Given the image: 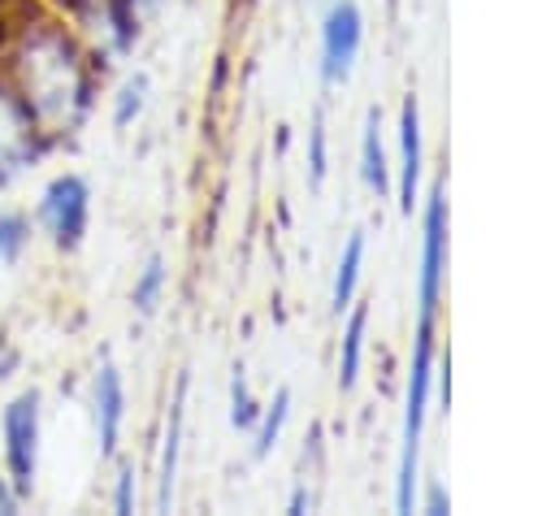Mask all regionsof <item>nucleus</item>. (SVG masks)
Here are the masks:
<instances>
[{
  "label": "nucleus",
  "mask_w": 555,
  "mask_h": 516,
  "mask_svg": "<svg viewBox=\"0 0 555 516\" xmlns=\"http://www.w3.org/2000/svg\"><path fill=\"white\" fill-rule=\"evenodd\" d=\"M0 74L22 95V104L30 108L43 134H69L91 108L95 56L69 26L52 17L17 26L13 43L4 48Z\"/></svg>",
  "instance_id": "1"
},
{
  "label": "nucleus",
  "mask_w": 555,
  "mask_h": 516,
  "mask_svg": "<svg viewBox=\"0 0 555 516\" xmlns=\"http://www.w3.org/2000/svg\"><path fill=\"white\" fill-rule=\"evenodd\" d=\"M434 321L416 325V347H412V369H408V395H403V438H399V477H395V512L416 507V455H421V434H425V412H429V390H434Z\"/></svg>",
  "instance_id": "2"
},
{
  "label": "nucleus",
  "mask_w": 555,
  "mask_h": 516,
  "mask_svg": "<svg viewBox=\"0 0 555 516\" xmlns=\"http://www.w3.org/2000/svg\"><path fill=\"white\" fill-rule=\"evenodd\" d=\"M0 429H4V477L26 499L35 490V473H39V390L13 395L4 403Z\"/></svg>",
  "instance_id": "3"
},
{
  "label": "nucleus",
  "mask_w": 555,
  "mask_h": 516,
  "mask_svg": "<svg viewBox=\"0 0 555 516\" xmlns=\"http://www.w3.org/2000/svg\"><path fill=\"white\" fill-rule=\"evenodd\" d=\"M442 278H447V186L434 182L421 212V278H416L421 321H438Z\"/></svg>",
  "instance_id": "4"
},
{
  "label": "nucleus",
  "mask_w": 555,
  "mask_h": 516,
  "mask_svg": "<svg viewBox=\"0 0 555 516\" xmlns=\"http://www.w3.org/2000/svg\"><path fill=\"white\" fill-rule=\"evenodd\" d=\"M39 225L52 234V243L61 251H74L87 234L91 221V186L78 173H56L43 191H39Z\"/></svg>",
  "instance_id": "5"
},
{
  "label": "nucleus",
  "mask_w": 555,
  "mask_h": 516,
  "mask_svg": "<svg viewBox=\"0 0 555 516\" xmlns=\"http://www.w3.org/2000/svg\"><path fill=\"white\" fill-rule=\"evenodd\" d=\"M364 43V13L356 0H334L321 17V78L325 87L343 82Z\"/></svg>",
  "instance_id": "6"
},
{
  "label": "nucleus",
  "mask_w": 555,
  "mask_h": 516,
  "mask_svg": "<svg viewBox=\"0 0 555 516\" xmlns=\"http://www.w3.org/2000/svg\"><path fill=\"white\" fill-rule=\"evenodd\" d=\"M39 147H43V130L35 126L30 108L22 104V95L0 74V182L22 173L39 156Z\"/></svg>",
  "instance_id": "7"
},
{
  "label": "nucleus",
  "mask_w": 555,
  "mask_h": 516,
  "mask_svg": "<svg viewBox=\"0 0 555 516\" xmlns=\"http://www.w3.org/2000/svg\"><path fill=\"white\" fill-rule=\"evenodd\" d=\"M91 416H95V447L108 460L117 451L121 438V421H126V386L117 364H100L95 382H91Z\"/></svg>",
  "instance_id": "8"
},
{
  "label": "nucleus",
  "mask_w": 555,
  "mask_h": 516,
  "mask_svg": "<svg viewBox=\"0 0 555 516\" xmlns=\"http://www.w3.org/2000/svg\"><path fill=\"white\" fill-rule=\"evenodd\" d=\"M421 160H425V147H421V108H416V95H408L403 108H399V208L403 212H412V204H416Z\"/></svg>",
  "instance_id": "9"
},
{
  "label": "nucleus",
  "mask_w": 555,
  "mask_h": 516,
  "mask_svg": "<svg viewBox=\"0 0 555 516\" xmlns=\"http://www.w3.org/2000/svg\"><path fill=\"white\" fill-rule=\"evenodd\" d=\"M364 334H369V304H351L347 325H343V347H338V386H343V390H351V386L360 382Z\"/></svg>",
  "instance_id": "10"
},
{
  "label": "nucleus",
  "mask_w": 555,
  "mask_h": 516,
  "mask_svg": "<svg viewBox=\"0 0 555 516\" xmlns=\"http://www.w3.org/2000/svg\"><path fill=\"white\" fill-rule=\"evenodd\" d=\"M182 390H186V382L178 386V399H173V412H169V434H165V451H160V477H156V512H169V507H173L178 451H182Z\"/></svg>",
  "instance_id": "11"
},
{
  "label": "nucleus",
  "mask_w": 555,
  "mask_h": 516,
  "mask_svg": "<svg viewBox=\"0 0 555 516\" xmlns=\"http://www.w3.org/2000/svg\"><path fill=\"white\" fill-rule=\"evenodd\" d=\"M360 178H364V186H373L377 195L390 186V165H386V147H382V117H377V108H369V117H364V134H360Z\"/></svg>",
  "instance_id": "12"
},
{
  "label": "nucleus",
  "mask_w": 555,
  "mask_h": 516,
  "mask_svg": "<svg viewBox=\"0 0 555 516\" xmlns=\"http://www.w3.org/2000/svg\"><path fill=\"white\" fill-rule=\"evenodd\" d=\"M360 269H364V230H351L343 256H338V269H334V291H330V308L343 317L356 299V282H360Z\"/></svg>",
  "instance_id": "13"
},
{
  "label": "nucleus",
  "mask_w": 555,
  "mask_h": 516,
  "mask_svg": "<svg viewBox=\"0 0 555 516\" xmlns=\"http://www.w3.org/2000/svg\"><path fill=\"white\" fill-rule=\"evenodd\" d=\"M286 416H291V390H278L273 395V403L269 408H260V421H256V460H264L273 447H278V438H282V429H286Z\"/></svg>",
  "instance_id": "14"
},
{
  "label": "nucleus",
  "mask_w": 555,
  "mask_h": 516,
  "mask_svg": "<svg viewBox=\"0 0 555 516\" xmlns=\"http://www.w3.org/2000/svg\"><path fill=\"white\" fill-rule=\"evenodd\" d=\"M165 282H169L165 256H147V265H143V269H139V278H134L130 304H134L139 312H152V308L160 304V295H165Z\"/></svg>",
  "instance_id": "15"
},
{
  "label": "nucleus",
  "mask_w": 555,
  "mask_h": 516,
  "mask_svg": "<svg viewBox=\"0 0 555 516\" xmlns=\"http://www.w3.org/2000/svg\"><path fill=\"white\" fill-rule=\"evenodd\" d=\"M143 104H147V74H130V78L117 87V95H113V126L126 130V126L143 113Z\"/></svg>",
  "instance_id": "16"
},
{
  "label": "nucleus",
  "mask_w": 555,
  "mask_h": 516,
  "mask_svg": "<svg viewBox=\"0 0 555 516\" xmlns=\"http://www.w3.org/2000/svg\"><path fill=\"white\" fill-rule=\"evenodd\" d=\"M256 421H260V403H256V395L247 386V373L238 369L230 377V425L234 429H256Z\"/></svg>",
  "instance_id": "17"
},
{
  "label": "nucleus",
  "mask_w": 555,
  "mask_h": 516,
  "mask_svg": "<svg viewBox=\"0 0 555 516\" xmlns=\"http://www.w3.org/2000/svg\"><path fill=\"white\" fill-rule=\"evenodd\" d=\"M26 243H30V221L13 208H0V260L13 265L26 251Z\"/></svg>",
  "instance_id": "18"
},
{
  "label": "nucleus",
  "mask_w": 555,
  "mask_h": 516,
  "mask_svg": "<svg viewBox=\"0 0 555 516\" xmlns=\"http://www.w3.org/2000/svg\"><path fill=\"white\" fill-rule=\"evenodd\" d=\"M325 121L321 117H312V126H308V178H312V186H321L325 182Z\"/></svg>",
  "instance_id": "19"
},
{
  "label": "nucleus",
  "mask_w": 555,
  "mask_h": 516,
  "mask_svg": "<svg viewBox=\"0 0 555 516\" xmlns=\"http://www.w3.org/2000/svg\"><path fill=\"white\" fill-rule=\"evenodd\" d=\"M134 503H139L134 473H130V468H121V473H117V486H113V512H117V516H130V512H134Z\"/></svg>",
  "instance_id": "20"
},
{
  "label": "nucleus",
  "mask_w": 555,
  "mask_h": 516,
  "mask_svg": "<svg viewBox=\"0 0 555 516\" xmlns=\"http://www.w3.org/2000/svg\"><path fill=\"white\" fill-rule=\"evenodd\" d=\"M421 507H425L429 516H447V512H451V494H447V486H442V481H429L425 494H421Z\"/></svg>",
  "instance_id": "21"
},
{
  "label": "nucleus",
  "mask_w": 555,
  "mask_h": 516,
  "mask_svg": "<svg viewBox=\"0 0 555 516\" xmlns=\"http://www.w3.org/2000/svg\"><path fill=\"white\" fill-rule=\"evenodd\" d=\"M22 507V494L13 490V481L9 477H0V516H13Z\"/></svg>",
  "instance_id": "22"
},
{
  "label": "nucleus",
  "mask_w": 555,
  "mask_h": 516,
  "mask_svg": "<svg viewBox=\"0 0 555 516\" xmlns=\"http://www.w3.org/2000/svg\"><path fill=\"white\" fill-rule=\"evenodd\" d=\"M308 507H312V494H308L304 486H295V490H291V503H286V512H291V516H304Z\"/></svg>",
  "instance_id": "23"
}]
</instances>
